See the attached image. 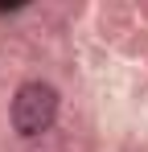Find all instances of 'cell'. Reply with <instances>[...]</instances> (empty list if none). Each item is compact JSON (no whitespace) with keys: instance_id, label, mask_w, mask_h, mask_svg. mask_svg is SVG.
Masks as SVG:
<instances>
[{"instance_id":"obj_1","label":"cell","mask_w":148,"mask_h":152,"mask_svg":"<svg viewBox=\"0 0 148 152\" xmlns=\"http://www.w3.org/2000/svg\"><path fill=\"white\" fill-rule=\"evenodd\" d=\"M58 111H62V91L45 78H29L8 99V124L21 140H37L58 124Z\"/></svg>"}]
</instances>
